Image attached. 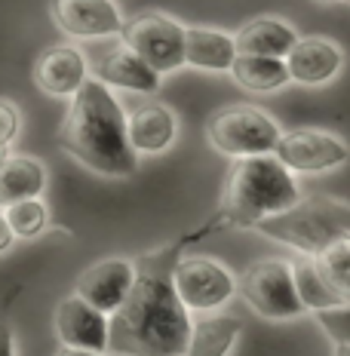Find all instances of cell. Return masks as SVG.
<instances>
[{"mask_svg":"<svg viewBox=\"0 0 350 356\" xmlns=\"http://www.w3.org/2000/svg\"><path fill=\"white\" fill-rule=\"evenodd\" d=\"M58 147L83 169L105 178H129L138 169V154L126 132V108L114 89L89 77L71 99L58 126Z\"/></svg>","mask_w":350,"mask_h":356,"instance_id":"6da1fadb","label":"cell"},{"mask_svg":"<svg viewBox=\"0 0 350 356\" xmlns=\"http://www.w3.org/2000/svg\"><path fill=\"white\" fill-rule=\"evenodd\" d=\"M191 310L178 301L163 273L138 277L129 298L111 314L108 353L114 356H184L191 341Z\"/></svg>","mask_w":350,"mask_h":356,"instance_id":"7a4b0ae2","label":"cell"},{"mask_svg":"<svg viewBox=\"0 0 350 356\" xmlns=\"http://www.w3.org/2000/svg\"><path fill=\"white\" fill-rule=\"evenodd\" d=\"M301 200L295 175L273 154L234 160L221 194V209L215 225L255 227L273 215L292 209Z\"/></svg>","mask_w":350,"mask_h":356,"instance_id":"3957f363","label":"cell"},{"mask_svg":"<svg viewBox=\"0 0 350 356\" xmlns=\"http://www.w3.org/2000/svg\"><path fill=\"white\" fill-rule=\"evenodd\" d=\"M255 231L298 255H319L335 240L350 236V203L326 194L301 197L292 209L255 225Z\"/></svg>","mask_w":350,"mask_h":356,"instance_id":"277c9868","label":"cell"},{"mask_svg":"<svg viewBox=\"0 0 350 356\" xmlns=\"http://www.w3.org/2000/svg\"><path fill=\"white\" fill-rule=\"evenodd\" d=\"M280 136H283L280 123L267 111L252 105L218 108L206 123V142L230 160L273 154Z\"/></svg>","mask_w":350,"mask_h":356,"instance_id":"5b68a950","label":"cell"},{"mask_svg":"<svg viewBox=\"0 0 350 356\" xmlns=\"http://www.w3.org/2000/svg\"><path fill=\"white\" fill-rule=\"evenodd\" d=\"M240 295L262 320L271 323H289L308 314L298 298L292 261L286 258H262L246 267L240 277Z\"/></svg>","mask_w":350,"mask_h":356,"instance_id":"8992f818","label":"cell"},{"mask_svg":"<svg viewBox=\"0 0 350 356\" xmlns=\"http://www.w3.org/2000/svg\"><path fill=\"white\" fill-rule=\"evenodd\" d=\"M184 31L188 25H182L166 13H138L123 22L120 40L123 47L145 58L160 77H166L188 65L184 62Z\"/></svg>","mask_w":350,"mask_h":356,"instance_id":"52a82bcc","label":"cell"},{"mask_svg":"<svg viewBox=\"0 0 350 356\" xmlns=\"http://www.w3.org/2000/svg\"><path fill=\"white\" fill-rule=\"evenodd\" d=\"M173 289L178 301L191 310V314H215L240 292V283L230 273L228 264L209 255H188L178 258L173 267Z\"/></svg>","mask_w":350,"mask_h":356,"instance_id":"ba28073f","label":"cell"},{"mask_svg":"<svg viewBox=\"0 0 350 356\" xmlns=\"http://www.w3.org/2000/svg\"><path fill=\"white\" fill-rule=\"evenodd\" d=\"M273 157L292 175H319L341 169L350 160V145L335 132L326 129H286L280 136Z\"/></svg>","mask_w":350,"mask_h":356,"instance_id":"9c48e42d","label":"cell"},{"mask_svg":"<svg viewBox=\"0 0 350 356\" xmlns=\"http://www.w3.org/2000/svg\"><path fill=\"white\" fill-rule=\"evenodd\" d=\"M49 16L71 40H105L126 22L117 0H49Z\"/></svg>","mask_w":350,"mask_h":356,"instance_id":"30bf717a","label":"cell"},{"mask_svg":"<svg viewBox=\"0 0 350 356\" xmlns=\"http://www.w3.org/2000/svg\"><path fill=\"white\" fill-rule=\"evenodd\" d=\"M138 283V270L129 258H102V261L89 264L77 277L74 295H80L102 314H114L120 304L129 298V292Z\"/></svg>","mask_w":350,"mask_h":356,"instance_id":"8fae6325","label":"cell"},{"mask_svg":"<svg viewBox=\"0 0 350 356\" xmlns=\"http://www.w3.org/2000/svg\"><path fill=\"white\" fill-rule=\"evenodd\" d=\"M89 80V58L77 43L47 47L34 62V86L53 99H74Z\"/></svg>","mask_w":350,"mask_h":356,"instance_id":"7c38bea8","label":"cell"},{"mask_svg":"<svg viewBox=\"0 0 350 356\" xmlns=\"http://www.w3.org/2000/svg\"><path fill=\"white\" fill-rule=\"evenodd\" d=\"M56 338L62 347H77V350L108 353L111 338V316L95 310L80 295H68L56 307Z\"/></svg>","mask_w":350,"mask_h":356,"instance_id":"4fadbf2b","label":"cell"},{"mask_svg":"<svg viewBox=\"0 0 350 356\" xmlns=\"http://www.w3.org/2000/svg\"><path fill=\"white\" fill-rule=\"evenodd\" d=\"M126 132H129L132 151L145 157H160L178 138V117L163 102H141L126 111Z\"/></svg>","mask_w":350,"mask_h":356,"instance_id":"5bb4252c","label":"cell"},{"mask_svg":"<svg viewBox=\"0 0 350 356\" xmlns=\"http://www.w3.org/2000/svg\"><path fill=\"white\" fill-rule=\"evenodd\" d=\"M286 68L292 83L326 86L344 68V49L329 37H298L292 53L286 56Z\"/></svg>","mask_w":350,"mask_h":356,"instance_id":"9a60e30c","label":"cell"},{"mask_svg":"<svg viewBox=\"0 0 350 356\" xmlns=\"http://www.w3.org/2000/svg\"><path fill=\"white\" fill-rule=\"evenodd\" d=\"M95 80H102L111 89H123V92H136V95H154L163 83L160 74L123 43L117 49H111L95 65Z\"/></svg>","mask_w":350,"mask_h":356,"instance_id":"2e32d148","label":"cell"},{"mask_svg":"<svg viewBox=\"0 0 350 356\" xmlns=\"http://www.w3.org/2000/svg\"><path fill=\"white\" fill-rule=\"evenodd\" d=\"M237 53L234 34L221 31V28H203V25H188L184 31V62L188 68L209 71V74H230V65Z\"/></svg>","mask_w":350,"mask_h":356,"instance_id":"e0dca14e","label":"cell"},{"mask_svg":"<svg viewBox=\"0 0 350 356\" xmlns=\"http://www.w3.org/2000/svg\"><path fill=\"white\" fill-rule=\"evenodd\" d=\"M237 53L240 56H271V58H286L298 43V31L289 22L277 16H258L237 28L234 34Z\"/></svg>","mask_w":350,"mask_h":356,"instance_id":"ac0fdd59","label":"cell"},{"mask_svg":"<svg viewBox=\"0 0 350 356\" xmlns=\"http://www.w3.org/2000/svg\"><path fill=\"white\" fill-rule=\"evenodd\" d=\"M47 166H43L31 154H13L10 160L0 166V209L16 200L43 197L47 191Z\"/></svg>","mask_w":350,"mask_h":356,"instance_id":"d6986e66","label":"cell"},{"mask_svg":"<svg viewBox=\"0 0 350 356\" xmlns=\"http://www.w3.org/2000/svg\"><path fill=\"white\" fill-rule=\"evenodd\" d=\"M243 335V323L225 314H203L193 320L188 353L184 356H230L234 344Z\"/></svg>","mask_w":350,"mask_h":356,"instance_id":"ffe728a7","label":"cell"},{"mask_svg":"<svg viewBox=\"0 0 350 356\" xmlns=\"http://www.w3.org/2000/svg\"><path fill=\"white\" fill-rule=\"evenodd\" d=\"M230 77L237 86L246 92H277L286 83H292L286 68V58H271V56H237L230 65Z\"/></svg>","mask_w":350,"mask_h":356,"instance_id":"44dd1931","label":"cell"},{"mask_svg":"<svg viewBox=\"0 0 350 356\" xmlns=\"http://www.w3.org/2000/svg\"><path fill=\"white\" fill-rule=\"evenodd\" d=\"M292 277H295L298 298H301V304L308 307V314H323V310H332V307H338V304H344L329 289V283L323 280L314 255H295L292 258Z\"/></svg>","mask_w":350,"mask_h":356,"instance_id":"7402d4cb","label":"cell"},{"mask_svg":"<svg viewBox=\"0 0 350 356\" xmlns=\"http://www.w3.org/2000/svg\"><path fill=\"white\" fill-rule=\"evenodd\" d=\"M317 258V267L329 289L341 301H350V236H341L332 246H326Z\"/></svg>","mask_w":350,"mask_h":356,"instance_id":"603a6c76","label":"cell"},{"mask_svg":"<svg viewBox=\"0 0 350 356\" xmlns=\"http://www.w3.org/2000/svg\"><path fill=\"white\" fill-rule=\"evenodd\" d=\"M3 215L10 221L16 240H37L49 225V209L43 203V197H28V200H16V203L3 206Z\"/></svg>","mask_w":350,"mask_h":356,"instance_id":"cb8c5ba5","label":"cell"},{"mask_svg":"<svg viewBox=\"0 0 350 356\" xmlns=\"http://www.w3.org/2000/svg\"><path fill=\"white\" fill-rule=\"evenodd\" d=\"M314 316L332 344H350V301L338 304L332 310H323V314H314Z\"/></svg>","mask_w":350,"mask_h":356,"instance_id":"d4e9b609","label":"cell"},{"mask_svg":"<svg viewBox=\"0 0 350 356\" xmlns=\"http://www.w3.org/2000/svg\"><path fill=\"white\" fill-rule=\"evenodd\" d=\"M22 129V117H19V108L13 105L10 99H0V145L10 147L13 142H16Z\"/></svg>","mask_w":350,"mask_h":356,"instance_id":"484cf974","label":"cell"},{"mask_svg":"<svg viewBox=\"0 0 350 356\" xmlns=\"http://www.w3.org/2000/svg\"><path fill=\"white\" fill-rule=\"evenodd\" d=\"M13 243H16V234H13L10 221H6L3 209H0V255H6V252L13 249Z\"/></svg>","mask_w":350,"mask_h":356,"instance_id":"4316f807","label":"cell"},{"mask_svg":"<svg viewBox=\"0 0 350 356\" xmlns=\"http://www.w3.org/2000/svg\"><path fill=\"white\" fill-rule=\"evenodd\" d=\"M0 356H16V341H13V329L0 320Z\"/></svg>","mask_w":350,"mask_h":356,"instance_id":"83f0119b","label":"cell"},{"mask_svg":"<svg viewBox=\"0 0 350 356\" xmlns=\"http://www.w3.org/2000/svg\"><path fill=\"white\" fill-rule=\"evenodd\" d=\"M56 356H105V353H95V350H77V347H62Z\"/></svg>","mask_w":350,"mask_h":356,"instance_id":"f1b7e54d","label":"cell"},{"mask_svg":"<svg viewBox=\"0 0 350 356\" xmlns=\"http://www.w3.org/2000/svg\"><path fill=\"white\" fill-rule=\"evenodd\" d=\"M335 356H350V344H335Z\"/></svg>","mask_w":350,"mask_h":356,"instance_id":"f546056e","label":"cell"},{"mask_svg":"<svg viewBox=\"0 0 350 356\" xmlns=\"http://www.w3.org/2000/svg\"><path fill=\"white\" fill-rule=\"evenodd\" d=\"M10 157H13V154H10V147H3V145H0V166H3V163L10 160Z\"/></svg>","mask_w":350,"mask_h":356,"instance_id":"4dcf8cb0","label":"cell"},{"mask_svg":"<svg viewBox=\"0 0 350 356\" xmlns=\"http://www.w3.org/2000/svg\"><path fill=\"white\" fill-rule=\"evenodd\" d=\"M317 3H335V0H317Z\"/></svg>","mask_w":350,"mask_h":356,"instance_id":"1f68e13d","label":"cell"},{"mask_svg":"<svg viewBox=\"0 0 350 356\" xmlns=\"http://www.w3.org/2000/svg\"><path fill=\"white\" fill-rule=\"evenodd\" d=\"M341 3H350V0H341Z\"/></svg>","mask_w":350,"mask_h":356,"instance_id":"d6a6232c","label":"cell"}]
</instances>
